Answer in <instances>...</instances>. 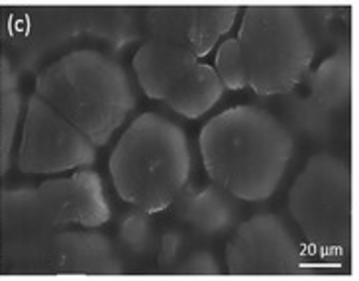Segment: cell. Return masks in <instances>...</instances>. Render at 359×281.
Wrapping results in <instances>:
<instances>
[{
	"label": "cell",
	"instance_id": "obj_9",
	"mask_svg": "<svg viewBox=\"0 0 359 281\" xmlns=\"http://www.w3.org/2000/svg\"><path fill=\"white\" fill-rule=\"evenodd\" d=\"M224 87L212 65L196 63L177 85L165 103L184 118H198L222 98Z\"/></svg>",
	"mask_w": 359,
	"mask_h": 281
},
{
	"label": "cell",
	"instance_id": "obj_2",
	"mask_svg": "<svg viewBox=\"0 0 359 281\" xmlns=\"http://www.w3.org/2000/svg\"><path fill=\"white\" fill-rule=\"evenodd\" d=\"M38 93L95 145L107 144L134 108L126 71L97 49L57 59L39 77Z\"/></svg>",
	"mask_w": 359,
	"mask_h": 281
},
{
	"label": "cell",
	"instance_id": "obj_4",
	"mask_svg": "<svg viewBox=\"0 0 359 281\" xmlns=\"http://www.w3.org/2000/svg\"><path fill=\"white\" fill-rule=\"evenodd\" d=\"M248 87L257 95H283L297 87L314 59V41L292 6H248L240 26Z\"/></svg>",
	"mask_w": 359,
	"mask_h": 281
},
{
	"label": "cell",
	"instance_id": "obj_8",
	"mask_svg": "<svg viewBox=\"0 0 359 281\" xmlns=\"http://www.w3.org/2000/svg\"><path fill=\"white\" fill-rule=\"evenodd\" d=\"M132 63L147 97L165 100L196 65V55L183 39L151 38L137 49Z\"/></svg>",
	"mask_w": 359,
	"mask_h": 281
},
{
	"label": "cell",
	"instance_id": "obj_1",
	"mask_svg": "<svg viewBox=\"0 0 359 281\" xmlns=\"http://www.w3.org/2000/svg\"><path fill=\"white\" fill-rule=\"evenodd\" d=\"M198 145L208 177L242 201H265L277 191L294 148L279 118L248 105L210 118Z\"/></svg>",
	"mask_w": 359,
	"mask_h": 281
},
{
	"label": "cell",
	"instance_id": "obj_11",
	"mask_svg": "<svg viewBox=\"0 0 359 281\" xmlns=\"http://www.w3.org/2000/svg\"><path fill=\"white\" fill-rule=\"evenodd\" d=\"M214 71L224 89L240 91L248 87V69L238 39H228L218 48L214 59Z\"/></svg>",
	"mask_w": 359,
	"mask_h": 281
},
{
	"label": "cell",
	"instance_id": "obj_10",
	"mask_svg": "<svg viewBox=\"0 0 359 281\" xmlns=\"http://www.w3.org/2000/svg\"><path fill=\"white\" fill-rule=\"evenodd\" d=\"M238 6H189L187 44L198 58H204L216 41L232 28Z\"/></svg>",
	"mask_w": 359,
	"mask_h": 281
},
{
	"label": "cell",
	"instance_id": "obj_6",
	"mask_svg": "<svg viewBox=\"0 0 359 281\" xmlns=\"http://www.w3.org/2000/svg\"><path fill=\"white\" fill-rule=\"evenodd\" d=\"M97 145L39 97L29 103L20 165L28 174H61L90 165Z\"/></svg>",
	"mask_w": 359,
	"mask_h": 281
},
{
	"label": "cell",
	"instance_id": "obj_3",
	"mask_svg": "<svg viewBox=\"0 0 359 281\" xmlns=\"http://www.w3.org/2000/svg\"><path fill=\"white\" fill-rule=\"evenodd\" d=\"M108 167L122 201L144 213H159L189 181L191 148L175 122L146 112L122 134Z\"/></svg>",
	"mask_w": 359,
	"mask_h": 281
},
{
	"label": "cell",
	"instance_id": "obj_7",
	"mask_svg": "<svg viewBox=\"0 0 359 281\" xmlns=\"http://www.w3.org/2000/svg\"><path fill=\"white\" fill-rule=\"evenodd\" d=\"M49 214L57 223L97 228L110 221V207L102 181L95 171H79L67 179L43 185Z\"/></svg>",
	"mask_w": 359,
	"mask_h": 281
},
{
	"label": "cell",
	"instance_id": "obj_5",
	"mask_svg": "<svg viewBox=\"0 0 359 281\" xmlns=\"http://www.w3.org/2000/svg\"><path fill=\"white\" fill-rule=\"evenodd\" d=\"M292 218L312 242L338 246L351 233V174L336 155H314L289 193Z\"/></svg>",
	"mask_w": 359,
	"mask_h": 281
}]
</instances>
